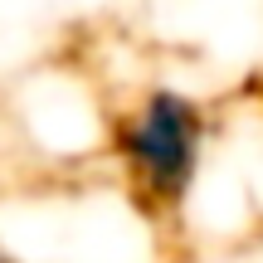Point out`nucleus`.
Wrapping results in <instances>:
<instances>
[{"instance_id":"obj_1","label":"nucleus","mask_w":263,"mask_h":263,"mask_svg":"<svg viewBox=\"0 0 263 263\" xmlns=\"http://www.w3.org/2000/svg\"><path fill=\"white\" fill-rule=\"evenodd\" d=\"M215 156V112L185 83L151 78L107 112L103 161L146 215L176 219L205 185Z\"/></svg>"},{"instance_id":"obj_2","label":"nucleus","mask_w":263,"mask_h":263,"mask_svg":"<svg viewBox=\"0 0 263 263\" xmlns=\"http://www.w3.org/2000/svg\"><path fill=\"white\" fill-rule=\"evenodd\" d=\"M0 263H20V258H15V254L5 249V239H0Z\"/></svg>"}]
</instances>
